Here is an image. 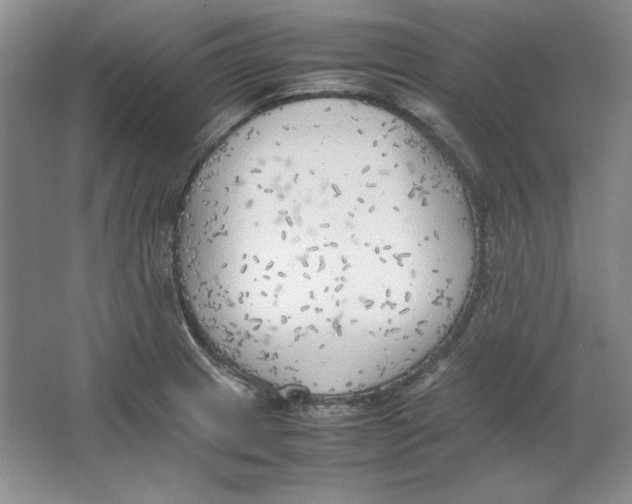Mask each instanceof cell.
I'll return each mask as SVG.
<instances>
[{
  "label": "cell",
  "instance_id": "1",
  "mask_svg": "<svg viewBox=\"0 0 632 504\" xmlns=\"http://www.w3.org/2000/svg\"><path fill=\"white\" fill-rule=\"evenodd\" d=\"M478 261L443 170L333 108L253 116L212 151L174 271L202 347L236 375L316 397L387 385L462 310Z\"/></svg>",
  "mask_w": 632,
  "mask_h": 504
}]
</instances>
